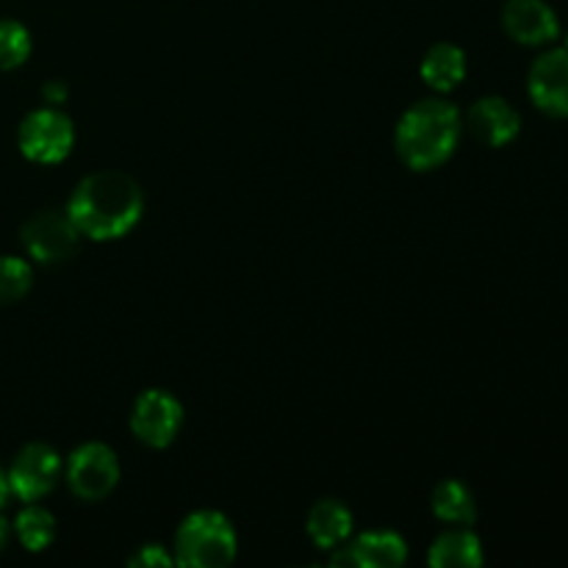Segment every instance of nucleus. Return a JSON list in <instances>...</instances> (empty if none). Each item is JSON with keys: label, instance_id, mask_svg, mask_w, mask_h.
<instances>
[{"label": "nucleus", "instance_id": "obj_24", "mask_svg": "<svg viewBox=\"0 0 568 568\" xmlns=\"http://www.w3.org/2000/svg\"><path fill=\"white\" fill-rule=\"evenodd\" d=\"M566 50H568V33H566Z\"/></svg>", "mask_w": 568, "mask_h": 568}, {"label": "nucleus", "instance_id": "obj_22", "mask_svg": "<svg viewBox=\"0 0 568 568\" xmlns=\"http://www.w3.org/2000/svg\"><path fill=\"white\" fill-rule=\"evenodd\" d=\"M11 497V488H9V477H6V471L0 469V510H3V505L9 503Z\"/></svg>", "mask_w": 568, "mask_h": 568}, {"label": "nucleus", "instance_id": "obj_20", "mask_svg": "<svg viewBox=\"0 0 568 568\" xmlns=\"http://www.w3.org/2000/svg\"><path fill=\"white\" fill-rule=\"evenodd\" d=\"M172 564H175V558H172V552H166V547H161V544H144V547H139L136 552L128 558V566L136 568H164Z\"/></svg>", "mask_w": 568, "mask_h": 568}, {"label": "nucleus", "instance_id": "obj_14", "mask_svg": "<svg viewBox=\"0 0 568 568\" xmlns=\"http://www.w3.org/2000/svg\"><path fill=\"white\" fill-rule=\"evenodd\" d=\"M349 549L358 568H399L408 560V544L394 530L361 532Z\"/></svg>", "mask_w": 568, "mask_h": 568}, {"label": "nucleus", "instance_id": "obj_23", "mask_svg": "<svg viewBox=\"0 0 568 568\" xmlns=\"http://www.w3.org/2000/svg\"><path fill=\"white\" fill-rule=\"evenodd\" d=\"M9 532H11L9 521H6V516L0 514V552H3V549H6V544H9Z\"/></svg>", "mask_w": 568, "mask_h": 568}, {"label": "nucleus", "instance_id": "obj_4", "mask_svg": "<svg viewBox=\"0 0 568 568\" xmlns=\"http://www.w3.org/2000/svg\"><path fill=\"white\" fill-rule=\"evenodd\" d=\"M17 144H20V153L33 164H59L72 153L75 125L61 109L44 105L20 122Z\"/></svg>", "mask_w": 568, "mask_h": 568}, {"label": "nucleus", "instance_id": "obj_21", "mask_svg": "<svg viewBox=\"0 0 568 568\" xmlns=\"http://www.w3.org/2000/svg\"><path fill=\"white\" fill-rule=\"evenodd\" d=\"M42 94H44V100H48L50 105H59V103H64L67 87L61 81H48V83H44Z\"/></svg>", "mask_w": 568, "mask_h": 568}, {"label": "nucleus", "instance_id": "obj_7", "mask_svg": "<svg viewBox=\"0 0 568 568\" xmlns=\"http://www.w3.org/2000/svg\"><path fill=\"white\" fill-rule=\"evenodd\" d=\"M183 425V408L178 397L164 388H148L136 397L131 410V430L139 444L150 449L170 447Z\"/></svg>", "mask_w": 568, "mask_h": 568}, {"label": "nucleus", "instance_id": "obj_18", "mask_svg": "<svg viewBox=\"0 0 568 568\" xmlns=\"http://www.w3.org/2000/svg\"><path fill=\"white\" fill-rule=\"evenodd\" d=\"M33 286V270L26 258L0 255V305L17 303Z\"/></svg>", "mask_w": 568, "mask_h": 568}, {"label": "nucleus", "instance_id": "obj_9", "mask_svg": "<svg viewBox=\"0 0 568 568\" xmlns=\"http://www.w3.org/2000/svg\"><path fill=\"white\" fill-rule=\"evenodd\" d=\"M527 92L536 109L549 116H568V50L552 48L538 55L527 75Z\"/></svg>", "mask_w": 568, "mask_h": 568}, {"label": "nucleus", "instance_id": "obj_17", "mask_svg": "<svg viewBox=\"0 0 568 568\" xmlns=\"http://www.w3.org/2000/svg\"><path fill=\"white\" fill-rule=\"evenodd\" d=\"M14 532L28 552H44L55 541V519L48 508L37 503H26L17 514Z\"/></svg>", "mask_w": 568, "mask_h": 568}, {"label": "nucleus", "instance_id": "obj_16", "mask_svg": "<svg viewBox=\"0 0 568 568\" xmlns=\"http://www.w3.org/2000/svg\"><path fill=\"white\" fill-rule=\"evenodd\" d=\"M430 508L436 519L447 525L471 527L477 521V499L471 488L460 480H444L433 488Z\"/></svg>", "mask_w": 568, "mask_h": 568}, {"label": "nucleus", "instance_id": "obj_13", "mask_svg": "<svg viewBox=\"0 0 568 568\" xmlns=\"http://www.w3.org/2000/svg\"><path fill=\"white\" fill-rule=\"evenodd\" d=\"M483 560H486V555H483L480 538L469 527L460 525L442 532L427 552V564L433 568H477L483 566Z\"/></svg>", "mask_w": 568, "mask_h": 568}, {"label": "nucleus", "instance_id": "obj_19", "mask_svg": "<svg viewBox=\"0 0 568 568\" xmlns=\"http://www.w3.org/2000/svg\"><path fill=\"white\" fill-rule=\"evenodd\" d=\"M31 33L22 22L0 20V70H17L31 55Z\"/></svg>", "mask_w": 568, "mask_h": 568}, {"label": "nucleus", "instance_id": "obj_1", "mask_svg": "<svg viewBox=\"0 0 568 568\" xmlns=\"http://www.w3.org/2000/svg\"><path fill=\"white\" fill-rule=\"evenodd\" d=\"M144 192L128 172L98 170L81 178L67 200V214L81 236L92 242H114L131 233L142 220Z\"/></svg>", "mask_w": 568, "mask_h": 568}, {"label": "nucleus", "instance_id": "obj_10", "mask_svg": "<svg viewBox=\"0 0 568 568\" xmlns=\"http://www.w3.org/2000/svg\"><path fill=\"white\" fill-rule=\"evenodd\" d=\"M503 26L514 42L527 48H544L560 37V20L547 0H508Z\"/></svg>", "mask_w": 568, "mask_h": 568}, {"label": "nucleus", "instance_id": "obj_6", "mask_svg": "<svg viewBox=\"0 0 568 568\" xmlns=\"http://www.w3.org/2000/svg\"><path fill=\"white\" fill-rule=\"evenodd\" d=\"M61 471H64L61 455L50 444H28L14 455L9 471H6L11 497H17L20 503H39L59 486Z\"/></svg>", "mask_w": 568, "mask_h": 568}, {"label": "nucleus", "instance_id": "obj_12", "mask_svg": "<svg viewBox=\"0 0 568 568\" xmlns=\"http://www.w3.org/2000/svg\"><path fill=\"white\" fill-rule=\"evenodd\" d=\"M353 510L342 499H320L308 510V519H305V530H308L311 541L320 549H327V552L353 536Z\"/></svg>", "mask_w": 568, "mask_h": 568}, {"label": "nucleus", "instance_id": "obj_8", "mask_svg": "<svg viewBox=\"0 0 568 568\" xmlns=\"http://www.w3.org/2000/svg\"><path fill=\"white\" fill-rule=\"evenodd\" d=\"M22 244L39 264H61L72 258L81 244V231L64 211H39L22 225Z\"/></svg>", "mask_w": 568, "mask_h": 568}, {"label": "nucleus", "instance_id": "obj_2", "mask_svg": "<svg viewBox=\"0 0 568 568\" xmlns=\"http://www.w3.org/2000/svg\"><path fill=\"white\" fill-rule=\"evenodd\" d=\"M458 105L444 98H427L410 105L397 122L394 148L399 161L414 172H430L455 153L460 142Z\"/></svg>", "mask_w": 568, "mask_h": 568}, {"label": "nucleus", "instance_id": "obj_11", "mask_svg": "<svg viewBox=\"0 0 568 568\" xmlns=\"http://www.w3.org/2000/svg\"><path fill=\"white\" fill-rule=\"evenodd\" d=\"M466 125L488 148H505L521 131V116L505 98H480L466 114Z\"/></svg>", "mask_w": 568, "mask_h": 568}, {"label": "nucleus", "instance_id": "obj_3", "mask_svg": "<svg viewBox=\"0 0 568 568\" xmlns=\"http://www.w3.org/2000/svg\"><path fill=\"white\" fill-rule=\"evenodd\" d=\"M239 538L231 519L220 510H194L181 521L172 558L186 568H225L236 560Z\"/></svg>", "mask_w": 568, "mask_h": 568}, {"label": "nucleus", "instance_id": "obj_5", "mask_svg": "<svg viewBox=\"0 0 568 568\" xmlns=\"http://www.w3.org/2000/svg\"><path fill=\"white\" fill-rule=\"evenodd\" d=\"M67 486L83 503H98L105 499L120 483V460L111 447L100 442L81 444L75 453L67 458Z\"/></svg>", "mask_w": 568, "mask_h": 568}, {"label": "nucleus", "instance_id": "obj_15", "mask_svg": "<svg viewBox=\"0 0 568 568\" xmlns=\"http://www.w3.org/2000/svg\"><path fill=\"white\" fill-rule=\"evenodd\" d=\"M422 81L433 89V92L444 94L460 87L466 78V53L453 42H438L422 59Z\"/></svg>", "mask_w": 568, "mask_h": 568}]
</instances>
